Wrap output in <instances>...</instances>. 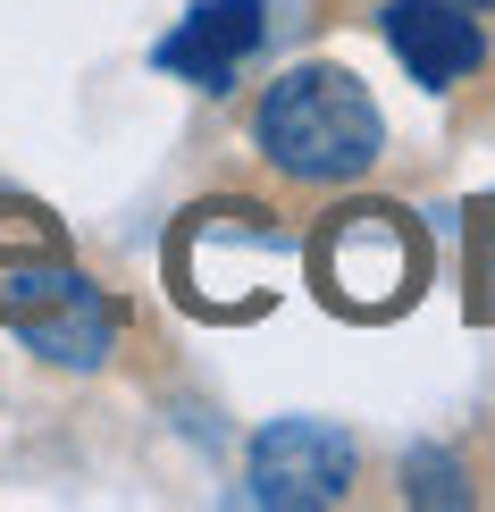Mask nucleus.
Segmentation results:
<instances>
[{
    "mask_svg": "<svg viewBox=\"0 0 495 512\" xmlns=\"http://www.w3.org/2000/svg\"><path fill=\"white\" fill-rule=\"evenodd\" d=\"M303 269L336 319L378 328V319H403L428 294V236L395 202H336L303 236Z\"/></svg>",
    "mask_w": 495,
    "mask_h": 512,
    "instance_id": "3",
    "label": "nucleus"
},
{
    "mask_svg": "<svg viewBox=\"0 0 495 512\" xmlns=\"http://www.w3.org/2000/svg\"><path fill=\"white\" fill-rule=\"evenodd\" d=\"M353 479H361V445L344 429H328V420H277V429L252 437V462H244L252 504H277V512L344 504Z\"/></svg>",
    "mask_w": 495,
    "mask_h": 512,
    "instance_id": "4",
    "label": "nucleus"
},
{
    "mask_svg": "<svg viewBox=\"0 0 495 512\" xmlns=\"http://www.w3.org/2000/svg\"><path fill=\"white\" fill-rule=\"evenodd\" d=\"M462 9H479V17H487V9H495V0H462Z\"/></svg>",
    "mask_w": 495,
    "mask_h": 512,
    "instance_id": "10",
    "label": "nucleus"
},
{
    "mask_svg": "<svg viewBox=\"0 0 495 512\" xmlns=\"http://www.w3.org/2000/svg\"><path fill=\"white\" fill-rule=\"evenodd\" d=\"M252 51H261V0H202L177 34L160 42V68L202 84V93H227Z\"/></svg>",
    "mask_w": 495,
    "mask_h": 512,
    "instance_id": "7",
    "label": "nucleus"
},
{
    "mask_svg": "<svg viewBox=\"0 0 495 512\" xmlns=\"http://www.w3.org/2000/svg\"><path fill=\"white\" fill-rule=\"evenodd\" d=\"M68 286H76L68 227H59L42 202H0V328L34 319L42 303H59Z\"/></svg>",
    "mask_w": 495,
    "mask_h": 512,
    "instance_id": "6",
    "label": "nucleus"
},
{
    "mask_svg": "<svg viewBox=\"0 0 495 512\" xmlns=\"http://www.w3.org/2000/svg\"><path fill=\"white\" fill-rule=\"evenodd\" d=\"M378 34L395 42V59L412 68V84H428V93H454L462 76L487 68V26L462 0H386Z\"/></svg>",
    "mask_w": 495,
    "mask_h": 512,
    "instance_id": "5",
    "label": "nucleus"
},
{
    "mask_svg": "<svg viewBox=\"0 0 495 512\" xmlns=\"http://www.w3.org/2000/svg\"><path fill=\"white\" fill-rule=\"evenodd\" d=\"M403 496H412V504H470V479H462L454 454L420 445V454H403Z\"/></svg>",
    "mask_w": 495,
    "mask_h": 512,
    "instance_id": "9",
    "label": "nucleus"
},
{
    "mask_svg": "<svg viewBox=\"0 0 495 512\" xmlns=\"http://www.w3.org/2000/svg\"><path fill=\"white\" fill-rule=\"evenodd\" d=\"M303 236L269 202H193L168 227V286L193 319H261L286 294Z\"/></svg>",
    "mask_w": 495,
    "mask_h": 512,
    "instance_id": "2",
    "label": "nucleus"
},
{
    "mask_svg": "<svg viewBox=\"0 0 495 512\" xmlns=\"http://www.w3.org/2000/svg\"><path fill=\"white\" fill-rule=\"evenodd\" d=\"M252 135H261V160H269L286 185L336 194V185H361V177L378 168V152H386V110H378V93H370L353 68H336V59H303V68H286V76L261 93Z\"/></svg>",
    "mask_w": 495,
    "mask_h": 512,
    "instance_id": "1",
    "label": "nucleus"
},
{
    "mask_svg": "<svg viewBox=\"0 0 495 512\" xmlns=\"http://www.w3.org/2000/svg\"><path fill=\"white\" fill-rule=\"evenodd\" d=\"M17 336H26V353H42L51 370H101V361L118 353V303L93 286V277H76L59 303L17 319Z\"/></svg>",
    "mask_w": 495,
    "mask_h": 512,
    "instance_id": "8",
    "label": "nucleus"
}]
</instances>
